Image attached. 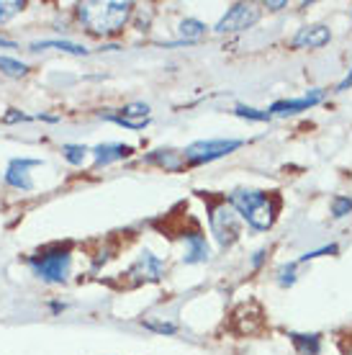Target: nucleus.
<instances>
[{"instance_id":"obj_1","label":"nucleus","mask_w":352,"mask_h":355,"mask_svg":"<svg viewBox=\"0 0 352 355\" xmlns=\"http://www.w3.org/2000/svg\"><path fill=\"white\" fill-rule=\"evenodd\" d=\"M229 204L252 230L267 232L278 216V198L260 188H237L229 193Z\"/></svg>"},{"instance_id":"obj_2","label":"nucleus","mask_w":352,"mask_h":355,"mask_svg":"<svg viewBox=\"0 0 352 355\" xmlns=\"http://www.w3.org/2000/svg\"><path fill=\"white\" fill-rule=\"evenodd\" d=\"M132 10V3H80L78 16L93 34L111 36L126 26Z\"/></svg>"},{"instance_id":"obj_3","label":"nucleus","mask_w":352,"mask_h":355,"mask_svg":"<svg viewBox=\"0 0 352 355\" xmlns=\"http://www.w3.org/2000/svg\"><path fill=\"white\" fill-rule=\"evenodd\" d=\"M28 266L34 270L36 278H42L44 284H64L70 278L72 270V255L70 250H49V252H39L28 258Z\"/></svg>"},{"instance_id":"obj_4","label":"nucleus","mask_w":352,"mask_h":355,"mask_svg":"<svg viewBox=\"0 0 352 355\" xmlns=\"http://www.w3.org/2000/svg\"><path fill=\"white\" fill-rule=\"evenodd\" d=\"M209 227L211 234L216 237L221 248H231L239 240V232H242V216L234 211L231 204H219L213 206L209 214Z\"/></svg>"},{"instance_id":"obj_5","label":"nucleus","mask_w":352,"mask_h":355,"mask_svg":"<svg viewBox=\"0 0 352 355\" xmlns=\"http://www.w3.org/2000/svg\"><path fill=\"white\" fill-rule=\"evenodd\" d=\"M242 139H201L183 150V157L188 165H209L213 160H221L242 147Z\"/></svg>"},{"instance_id":"obj_6","label":"nucleus","mask_w":352,"mask_h":355,"mask_svg":"<svg viewBox=\"0 0 352 355\" xmlns=\"http://www.w3.org/2000/svg\"><path fill=\"white\" fill-rule=\"evenodd\" d=\"M260 21V8L255 3H234L227 16L221 18L219 24L213 26L216 34H234V31H247Z\"/></svg>"},{"instance_id":"obj_7","label":"nucleus","mask_w":352,"mask_h":355,"mask_svg":"<svg viewBox=\"0 0 352 355\" xmlns=\"http://www.w3.org/2000/svg\"><path fill=\"white\" fill-rule=\"evenodd\" d=\"M324 98H326V90L311 88L301 98H283V101H275L273 106L267 108V114L270 116H296V114H301V111H311V108L319 106Z\"/></svg>"},{"instance_id":"obj_8","label":"nucleus","mask_w":352,"mask_h":355,"mask_svg":"<svg viewBox=\"0 0 352 355\" xmlns=\"http://www.w3.org/2000/svg\"><path fill=\"white\" fill-rule=\"evenodd\" d=\"M332 42V31L322 24H311V26H301L296 36L291 39L293 49H319Z\"/></svg>"},{"instance_id":"obj_9","label":"nucleus","mask_w":352,"mask_h":355,"mask_svg":"<svg viewBox=\"0 0 352 355\" xmlns=\"http://www.w3.org/2000/svg\"><path fill=\"white\" fill-rule=\"evenodd\" d=\"M129 275H134L137 281H159L165 275V260L157 258L152 250H141V255L132 266Z\"/></svg>"},{"instance_id":"obj_10","label":"nucleus","mask_w":352,"mask_h":355,"mask_svg":"<svg viewBox=\"0 0 352 355\" xmlns=\"http://www.w3.org/2000/svg\"><path fill=\"white\" fill-rule=\"evenodd\" d=\"M42 165V160H28V157H16L10 160L8 170H6V183L18 191H31L34 188V180H31V173L28 170Z\"/></svg>"},{"instance_id":"obj_11","label":"nucleus","mask_w":352,"mask_h":355,"mask_svg":"<svg viewBox=\"0 0 352 355\" xmlns=\"http://www.w3.org/2000/svg\"><path fill=\"white\" fill-rule=\"evenodd\" d=\"M183 242H185L183 263L198 266V263H209V260H211V248H209V242H206V237H203L201 232L183 234Z\"/></svg>"},{"instance_id":"obj_12","label":"nucleus","mask_w":352,"mask_h":355,"mask_svg":"<svg viewBox=\"0 0 352 355\" xmlns=\"http://www.w3.org/2000/svg\"><path fill=\"white\" fill-rule=\"evenodd\" d=\"M90 152H93V160H96L98 168H103V165H111V162L126 160L134 150L129 147V144L108 142V144H98V147H93Z\"/></svg>"},{"instance_id":"obj_13","label":"nucleus","mask_w":352,"mask_h":355,"mask_svg":"<svg viewBox=\"0 0 352 355\" xmlns=\"http://www.w3.org/2000/svg\"><path fill=\"white\" fill-rule=\"evenodd\" d=\"M291 343L299 355H322V335L317 332H311V335L291 332Z\"/></svg>"},{"instance_id":"obj_14","label":"nucleus","mask_w":352,"mask_h":355,"mask_svg":"<svg viewBox=\"0 0 352 355\" xmlns=\"http://www.w3.org/2000/svg\"><path fill=\"white\" fill-rule=\"evenodd\" d=\"M147 162H155V165H159V168H165V170H180L185 165V157H183V152H177V150H155L147 157Z\"/></svg>"},{"instance_id":"obj_15","label":"nucleus","mask_w":352,"mask_h":355,"mask_svg":"<svg viewBox=\"0 0 352 355\" xmlns=\"http://www.w3.org/2000/svg\"><path fill=\"white\" fill-rule=\"evenodd\" d=\"M31 49H34V52H39V49H60V52H67V54H88V49H85V46L75 44V42H60V39L34 42V44H31Z\"/></svg>"},{"instance_id":"obj_16","label":"nucleus","mask_w":352,"mask_h":355,"mask_svg":"<svg viewBox=\"0 0 352 355\" xmlns=\"http://www.w3.org/2000/svg\"><path fill=\"white\" fill-rule=\"evenodd\" d=\"M203 34H206V24H201L198 18H185V21H180V36H183L185 44L201 39Z\"/></svg>"},{"instance_id":"obj_17","label":"nucleus","mask_w":352,"mask_h":355,"mask_svg":"<svg viewBox=\"0 0 352 355\" xmlns=\"http://www.w3.org/2000/svg\"><path fill=\"white\" fill-rule=\"evenodd\" d=\"M106 121H114V124L123 126V129H132V132H139L144 126L150 124V119H129V116H121V114H100Z\"/></svg>"},{"instance_id":"obj_18","label":"nucleus","mask_w":352,"mask_h":355,"mask_svg":"<svg viewBox=\"0 0 352 355\" xmlns=\"http://www.w3.org/2000/svg\"><path fill=\"white\" fill-rule=\"evenodd\" d=\"M88 147H82V144H64L62 147V155H64V160L70 162V165H82L85 157H88Z\"/></svg>"},{"instance_id":"obj_19","label":"nucleus","mask_w":352,"mask_h":355,"mask_svg":"<svg viewBox=\"0 0 352 355\" xmlns=\"http://www.w3.org/2000/svg\"><path fill=\"white\" fill-rule=\"evenodd\" d=\"M329 211L335 219H344V216H350L352 214V198L350 196H335L332 198V206H329Z\"/></svg>"},{"instance_id":"obj_20","label":"nucleus","mask_w":352,"mask_h":355,"mask_svg":"<svg viewBox=\"0 0 352 355\" xmlns=\"http://www.w3.org/2000/svg\"><path fill=\"white\" fill-rule=\"evenodd\" d=\"M0 72H6L10 78H24L28 67L24 62H18V60H13V57H0Z\"/></svg>"},{"instance_id":"obj_21","label":"nucleus","mask_w":352,"mask_h":355,"mask_svg":"<svg viewBox=\"0 0 352 355\" xmlns=\"http://www.w3.org/2000/svg\"><path fill=\"white\" fill-rule=\"evenodd\" d=\"M24 10V3L21 0H0V24H6L10 18Z\"/></svg>"},{"instance_id":"obj_22","label":"nucleus","mask_w":352,"mask_h":355,"mask_svg":"<svg viewBox=\"0 0 352 355\" xmlns=\"http://www.w3.org/2000/svg\"><path fill=\"white\" fill-rule=\"evenodd\" d=\"M234 114L242 116V119H249V121H270L273 119L267 111H260V108H252V106H237Z\"/></svg>"},{"instance_id":"obj_23","label":"nucleus","mask_w":352,"mask_h":355,"mask_svg":"<svg viewBox=\"0 0 352 355\" xmlns=\"http://www.w3.org/2000/svg\"><path fill=\"white\" fill-rule=\"evenodd\" d=\"M121 116H129V119H150V106L147 103H129V106L121 108Z\"/></svg>"},{"instance_id":"obj_24","label":"nucleus","mask_w":352,"mask_h":355,"mask_svg":"<svg viewBox=\"0 0 352 355\" xmlns=\"http://www.w3.org/2000/svg\"><path fill=\"white\" fill-rule=\"evenodd\" d=\"M337 252H340V248H337V245H324V248H319V250L303 252L296 263H308V260H317V258H322V255H337Z\"/></svg>"},{"instance_id":"obj_25","label":"nucleus","mask_w":352,"mask_h":355,"mask_svg":"<svg viewBox=\"0 0 352 355\" xmlns=\"http://www.w3.org/2000/svg\"><path fill=\"white\" fill-rule=\"evenodd\" d=\"M278 284H281L283 288H288V286L296 284V263H288V266H283L281 270H278Z\"/></svg>"},{"instance_id":"obj_26","label":"nucleus","mask_w":352,"mask_h":355,"mask_svg":"<svg viewBox=\"0 0 352 355\" xmlns=\"http://www.w3.org/2000/svg\"><path fill=\"white\" fill-rule=\"evenodd\" d=\"M26 119L28 116H24L21 111H16V108H10V114H6L3 121H6V124H13V121H26Z\"/></svg>"},{"instance_id":"obj_27","label":"nucleus","mask_w":352,"mask_h":355,"mask_svg":"<svg viewBox=\"0 0 352 355\" xmlns=\"http://www.w3.org/2000/svg\"><path fill=\"white\" fill-rule=\"evenodd\" d=\"M347 88H352V67H350V72H347V75L342 78V83L337 85V93H344Z\"/></svg>"},{"instance_id":"obj_28","label":"nucleus","mask_w":352,"mask_h":355,"mask_svg":"<svg viewBox=\"0 0 352 355\" xmlns=\"http://www.w3.org/2000/svg\"><path fill=\"white\" fill-rule=\"evenodd\" d=\"M263 260H265V250H257L255 255H252V268H260L263 266Z\"/></svg>"},{"instance_id":"obj_29","label":"nucleus","mask_w":352,"mask_h":355,"mask_svg":"<svg viewBox=\"0 0 352 355\" xmlns=\"http://www.w3.org/2000/svg\"><path fill=\"white\" fill-rule=\"evenodd\" d=\"M265 8H270V10H281V8H285V3H267Z\"/></svg>"},{"instance_id":"obj_30","label":"nucleus","mask_w":352,"mask_h":355,"mask_svg":"<svg viewBox=\"0 0 352 355\" xmlns=\"http://www.w3.org/2000/svg\"><path fill=\"white\" fill-rule=\"evenodd\" d=\"M0 46H10V49H13L16 44H13V42H8V39H0Z\"/></svg>"},{"instance_id":"obj_31","label":"nucleus","mask_w":352,"mask_h":355,"mask_svg":"<svg viewBox=\"0 0 352 355\" xmlns=\"http://www.w3.org/2000/svg\"><path fill=\"white\" fill-rule=\"evenodd\" d=\"M347 355H352V353H347Z\"/></svg>"}]
</instances>
